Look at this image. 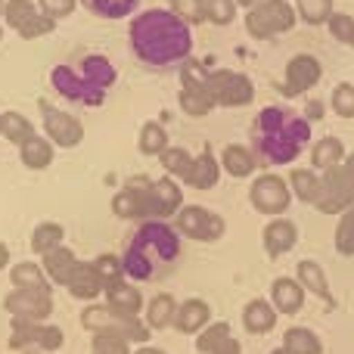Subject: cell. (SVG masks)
Wrapping results in <instances>:
<instances>
[{
	"instance_id": "603a6c76",
	"label": "cell",
	"mask_w": 354,
	"mask_h": 354,
	"mask_svg": "<svg viewBox=\"0 0 354 354\" xmlns=\"http://www.w3.org/2000/svg\"><path fill=\"white\" fill-rule=\"evenodd\" d=\"M103 295H106V305H109L112 311H118V314H140L143 295H140V289H134L131 283H124V280L109 283Z\"/></svg>"
},
{
	"instance_id": "be15d7a7",
	"label": "cell",
	"mask_w": 354,
	"mask_h": 354,
	"mask_svg": "<svg viewBox=\"0 0 354 354\" xmlns=\"http://www.w3.org/2000/svg\"><path fill=\"white\" fill-rule=\"evenodd\" d=\"M0 118H3V112H0Z\"/></svg>"
},
{
	"instance_id": "e0dca14e",
	"label": "cell",
	"mask_w": 354,
	"mask_h": 354,
	"mask_svg": "<svg viewBox=\"0 0 354 354\" xmlns=\"http://www.w3.org/2000/svg\"><path fill=\"white\" fill-rule=\"evenodd\" d=\"M66 286H68V292L81 301H93L106 292V283H103V277L97 274V268H93V264H81V261H78V268H75V274L68 277Z\"/></svg>"
},
{
	"instance_id": "ba28073f",
	"label": "cell",
	"mask_w": 354,
	"mask_h": 354,
	"mask_svg": "<svg viewBox=\"0 0 354 354\" xmlns=\"http://www.w3.org/2000/svg\"><path fill=\"white\" fill-rule=\"evenodd\" d=\"M174 224H177V233L196 239V243H214V239L224 236V218L202 205H183L174 214Z\"/></svg>"
},
{
	"instance_id": "f1b7e54d",
	"label": "cell",
	"mask_w": 354,
	"mask_h": 354,
	"mask_svg": "<svg viewBox=\"0 0 354 354\" xmlns=\"http://www.w3.org/2000/svg\"><path fill=\"white\" fill-rule=\"evenodd\" d=\"M345 162V147L339 137H324V140L314 143V153H311V165L326 171L333 165H342Z\"/></svg>"
},
{
	"instance_id": "bcb514c9",
	"label": "cell",
	"mask_w": 354,
	"mask_h": 354,
	"mask_svg": "<svg viewBox=\"0 0 354 354\" xmlns=\"http://www.w3.org/2000/svg\"><path fill=\"white\" fill-rule=\"evenodd\" d=\"M333 112L336 115H342V118H354V84H336L333 87Z\"/></svg>"
},
{
	"instance_id": "1f68e13d",
	"label": "cell",
	"mask_w": 354,
	"mask_h": 354,
	"mask_svg": "<svg viewBox=\"0 0 354 354\" xmlns=\"http://www.w3.org/2000/svg\"><path fill=\"white\" fill-rule=\"evenodd\" d=\"M221 168L230 177H249L258 165H255V156L245 147H227L224 156H221Z\"/></svg>"
},
{
	"instance_id": "b9f144b4",
	"label": "cell",
	"mask_w": 354,
	"mask_h": 354,
	"mask_svg": "<svg viewBox=\"0 0 354 354\" xmlns=\"http://www.w3.org/2000/svg\"><path fill=\"white\" fill-rule=\"evenodd\" d=\"M168 10L174 16H180L187 25H199V22H208V12H205V0H171Z\"/></svg>"
},
{
	"instance_id": "91938a15",
	"label": "cell",
	"mask_w": 354,
	"mask_h": 354,
	"mask_svg": "<svg viewBox=\"0 0 354 354\" xmlns=\"http://www.w3.org/2000/svg\"><path fill=\"white\" fill-rule=\"evenodd\" d=\"M270 354H292V351H289V348H286V345H280V348H274V351H270Z\"/></svg>"
},
{
	"instance_id": "d6986e66",
	"label": "cell",
	"mask_w": 354,
	"mask_h": 354,
	"mask_svg": "<svg viewBox=\"0 0 354 354\" xmlns=\"http://www.w3.org/2000/svg\"><path fill=\"white\" fill-rule=\"evenodd\" d=\"M208 320H212V308H208L202 299H189V301H183V305H177L174 326L180 333H187V336H193V333L199 336V333L208 326Z\"/></svg>"
},
{
	"instance_id": "816d5d0a",
	"label": "cell",
	"mask_w": 354,
	"mask_h": 354,
	"mask_svg": "<svg viewBox=\"0 0 354 354\" xmlns=\"http://www.w3.org/2000/svg\"><path fill=\"white\" fill-rule=\"evenodd\" d=\"M53 28H56V19H50V16H44V12H41V16H35V19H31V22L25 25V28L19 31V35H22L25 41H35V37L50 35V31H53Z\"/></svg>"
},
{
	"instance_id": "484cf974",
	"label": "cell",
	"mask_w": 354,
	"mask_h": 354,
	"mask_svg": "<svg viewBox=\"0 0 354 354\" xmlns=\"http://www.w3.org/2000/svg\"><path fill=\"white\" fill-rule=\"evenodd\" d=\"M218 177H221V162L214 159V153L205 147L199 156H196L193 171H189L187 183L189 187H196V189H212L214 183H218Z\"/></svg>"
},
{
	"instance_id": "d590c367",
	"label": "cell",
	"mask_w": 354,
	"mask_h": 354,
	"mask_svg": "<svg viewBox=\"0 0 354 354\" xmlns=\"http://www.w3.org/2000/svg\"><path fill=\"white\" fill-rule=\"evenodd\" d=\"M100 19H124L140 6V0H81Z\"/></svg>"
},
{
	"instance_id": "d4e9b609",
	"label": "cell",
	"mask_w": 354,
	"mask_h": 354,
	"mask_svg": "<svg viewBox=\"0 0 354 354\" xmlns=\"http://www.w3.org/2000/svg\"><path fill=\"white\" fill-rule=\"evenodd\" d=\"M10 280H12L16 289H31V292H47L50 295V277L44 274L41 264H31V261L12 264Z\"/></svg>"
},
{
	"instance_id": "3957f363",
	"label": "cell",
	"mask_w": 354,
	"mask_h": 354,
	"mask_svg": "<svg viewBox=\"0 0 354 354\" xmlns=\"http://www.w3.org/2000/svg\"><path fill=\"white\" fill-rule=\"evenodd\" d=\"M180 258V236L165 221H143L124 249V274L134 280H159Z\"/></svg>"
},
{
	"instance_id": "cb8c5ba5",
	"label": "cell",
	"mask_w": 354,
	"mask_h": 354,
	"mask_svg": "<svg viewBox=\"0 0 354 354\" xmlns=\"http://www.w3.org/2000/svg\"><path fill=\"white\" fill-rule=\"evenodd\" d=\"M75 268H78V258H75V252L66 249V245L53 249L50 255H44V274L50 277V283H59V286H66L68 277L75 274Z\"/></svg>"
},
{
	"instance_id": "f907efd6",
	"label": "cell",
	"mask_w": 354,
	"mask_h": 354,
	"mask_svg": "<svg viewBox=\"0 0 354 354\" xmlns=\"http://www.w3.org/2000/svg\"><path fill=\"white\" fill-rule=\"evenodd\" d=\"M37 6H41L44 16H50V19L59 22V19L72 16L75 6H78V0H37Z\"/></svg>"
},
{
	"instance_id": "9f6ffc18",
	"label": "cell",
	"mask_w": 354,
	"mask_h": 354,
	"mask_svg": "<svg viewBox=\"0 0 354 354\" xmlns=\"http://www.w3.org/2000/svg\"><path fill=\"white\" fill-rule=\"evenodd\" d=\"M345 168H348V174H351V180H354V153L345 156Z\"/></svg>"
},
{
	"instance_id": "9c48e42d",
	"label": "cell",
	"mask_w": 354,
	"mask_h": 354,
	"mask_svg": "<svg viewBox=\"0 0 354 354\" xmlns=\"http://www.w3.org/2000/svg\"><path fill=\"white\" fill-rule=\"evenodd\" d=\"M37 109H41V122L47 131V140L56 143L62 149H72L84 140V124L75 115H66L62 109H56L50 100H37Z\"/></svg>"
},
{
	"instance_id": "6da1fadb",
	"label": "cell",
	"mask_w": 354,
	"mask_h": 354,
	"mask_svg": "<svg viewBox=\"0 0 354 354\" xmlns=\"http://www.w3.org/2000/svg\"><path fill=\"white\" fill-rule=\"evenodd\" d=\"M131 50L140 62L153 68L177 66V62L189 59L193 53V35L189 25L180 16H174L171 10H143L140 16L131 19Z\"/></svg>"
},
{
	"instance_id": "7c38bea8",
	"label": "cell",
	"mask_w": 354,
	"mask_h": 354,
	"mask_svg": "<svg viewBox=\"0 0 354 354\" xmlns=\"http://www.w3.org/2000/svg\"><path fill=\"white\" fill-rule=\"evenodd\" d=\"M320 183H324V196H320V202H317L320 212L333 214V212H345V208L354 205V180H351L348 168H345V162L326 168Z\"/></svg>"
},
{
	"instance_id": "e575fe53",
	"label": "cell",
	"mask_w": 354,
	"mask_h": 354,
	"mask_svg": "<svg viewBox=\"0 0 354 354\" xmlns=\"http://www.w3.org/2000/svg\"><path fill=\"white\" fill-rule=\"evenodd\" d=\"M0 134H3L10 143H19V147H22L25 140L35 137V128H31V122L22 115V112H3V118H0Z\"/></svg>"
},
{
	"instance_id": "44dd1931",
	"label": "cell",
	"mask_w": 354,
	"mask_h": 354,
	"mask_svg": "<svg viewBox=\"0 0 354 354\" xmlns=\"http://www.w3.org/2000/svg\"><path fill=\"white\" fill-rule=\"evenodd\" d=\"M183 208V196L180 187L171 180V177H162V180H153V218H168V214H177Z\"/></svg>"
},
{
	"instance_id": "9a60e30c",
	"label": "cell",
	"mask_w": 354,
	"mask_h": 354,
	"mask_svg": "<svg viewBox=\"0 0 354 354\" xmlns=\"http://www.w3.org/2000/svg\"><path fill=\"white\" fill-rule=\"evenodd\" d=\"M320 75H324V68H320V62L314 59V56H308V53L292 56V59L286 62V91L283 93L299 97V93H305L308 87L317 84Z\"/></svg>"
},
{
	"instance_id": "f546056e",
	"label": "cell",
	"mask_w": 354,
	"mask_h": 354,
	"mask_svg": "<svg viewBox=\"0 0 354 354\" xmlns=\"http://www.w3.org/2000/svg\"><path fill=\"white\" fill-rule=\"evenodd\" d=\"M174 314H177V301L168 292L156 295L147 308V326L149 330H165V326H174Z\"/></svg>"
},
{
	"instance_id": "8fae6325",
	"label": "cell",
	"mask_w": 354,
	"mask_h": 354,
	"mask_svg": "<svg viewBox=\"0 0 354 354\" xmlns=\"http://www.w3.org/2000/svg\"><path fill=\"white\" fill-rule=\"evenodd\" d=\"M3 308L10 320L19 324H44L53 314V299L47 292H31V289H12L3 299Z\"/></svg>"
},
{
	"instance_id": "30bf717a",
	"label": "cell",
	"mask_w": 354,
	"mask_h": 354,
	"mask_svg": "<svg viewBox=\"0 0 354 354\" xmlns=\"http://www.w3.org/2000/svg\"><path fill=\"white\" fill-rule=\"evenodd\" d=\"M112 212L124 221L153 218V180L131 177L122 193H115V199H112Z\"/></svg>"
},
{
	"instance_id": "4dcf8cb0",
	"label": "cell",
	"mask_w": 354,
	"mask_h": 354,
	"mask_svg": "<svg viewBox=\"0 0 354 354\" xmlns=\"http://www.w3.org/2000/svg\"><path fill=\"white\" fill-rule=\"evenodd\" d=\"M292 196H299V199L308 202V205H317L320 196H324V183H320V177L314 171H308V168H295L292 171Z\"/></svg>"
},
{
	"instance_id": "ac0fdd59",
	"label": "cell",
	"mask_w": 354,
	"mask_h": 354,
	"mask_svg": "<svg viewBox=\"0 0 354 354\" xmlns=\"http://www.w3.org/2000/svg\"><path fill=\"white\" fill-rule=\"evenodd\" d=\"M270 301L280 314H299L305 308V286L292 277H280L274 280V289H270Z\"/></svg>"
},
{
	"instance_id": "f6af8a7d",
	"label": "cell",
	"mask_w": 354,
	"mask_h": 354,
	"mask_svg": "<svg viewBox=\"0 0 354 354\" xmlns=\"http://www.w3.org/2000/svg\"><path fill=\"white\" fill-rule=\"evenodd\" d=\"M326 28H330V35L336 37L339 44L354 47V19L348 16V12H333L330 22H326Z\"/></svg>"
},
{
	"instance_id": "681fc988",
	"label": "cell",
	"mask_w": 354,
	"mask_h": 354,
	"mask_svg": "<svg viewBox=\"0 0 354 354\" xmlns=\"http://www.w3.org/2000/svg\"><path fill=\"white\" fill-rule=\"evenodd\" d=\"M62 330L59 326H50V324H41L37 326V339H35V345L41 351H56V348H62Z\"/></svg>"
},
{
	"instance_id": "2e32d148",
	"label": "cell",
	"mask_w": 354,
	"mask_h": 354,
	"mask_svg": "<svg viewBox=\"0 0 354 354\" xmlns=\"http://www.w3.org/2000/svg\"><path fill=\"white\" fill-rule=\"evenodd\" d=\"M261 239H264V252H268L270 258H280V255H286L289 249H295V243H299V227L289 218H274L264 227Z\"/></svg>"
},
{
	"instance_id": "60d3db41",
	"label": "cell",
	"mask_w": 354,
	"mask_h": 354,
	"mask_svg": "<svg viewBox=\"0 0 354 354\" xmlns=\"http://www.w3.org/2000/svg\"><path fill=\"white\" fill-rule=\"evenodd\" d=\"M227 339H233V336H230V326H227L224 320H218V324H208L205 330L199 333V339H196V351H199V354H214L221 345L227 342Z\"/></svg>"
},
{
	"instance_id": "d6a6232c",
	"label": "cell",
	"mask_w": 354,
	"mask_h": 354,
	"mask_svg": "<svg viewBox=\"0 0 354 354\" xmlns=\"http://www.w3.org/2000/svg\"><path fill=\"white\" fill-rule=\"evenodd\" d=\"M62 239H66V230H62L59 224H53V221L37 224L35 233H31V252H37V255H50L53 249L62 245Z\"/></svg>"
},
{
	"instance_id": "f5cc1de1",
	"label": "cell",
	"mask_w": 354,
	"mask_h": 354,
	"mask_svg": "<svg viewBox=\"0 0 354 354\" xmlns=\"http://www.w3.org/2000/svg\"><path fill=\"white\" fill-rule=\"evenodd\" d=\"M305 112H308V118H314V122H320V118H324V103H320V100H311Z\"/></svg>"
},
{
	"instance_id": "ffe728a7",
	"label": "cell",
	"mask_w": 354,
	"mask_h": 354,
	"mask_svg": "<svg viewBox=\"0 0 354 354\" xmlns=\"http://www.w3.org/2000/svg\"><path fill=\"white\" fill-rule=\"evenodd\" d=\"M277 308L274 301L268 299H252L249 305L243 308V324L249 333H255V336H264V333H270L277 326Z\"/></svg>"
},
{
	"instance_id": "db71d44e",
	"label": "cell",
	"mask_w": 354,
	"mask_h": 354,
	"mask_svg": "<svg viewBox=\"0 0 354 354\" xmlns=\"http://www.w3.org/2000/svg\"><path fill=\"white\" fill-rule=\"evenodd\" d=\"M214 354H243V348H239V342H236V339H227V342L221 345V348L214 351Z\"/></svg>"
},
{
	"instance_id": "ee69618b",
	"label": "cell",
	"mask_w": 354,
	"mask_h": 354,
	"mask_svg": "<svg viewBox=\"0 0 354 354\" xmlns=\"http://www.w3.org/2000/svg\"><path fill=\"white\" fill-rule=\"evenodd\" d=\"M93 354H131V342L122 333H93Z\"/></svg>"
},
{
	"instance_id": "680465c9",
	"label": "cell",
	"mask_w": 354,
	"mask_h": 354,
	"mask_svg": "<svg viewBox=\"0 0 354 354\" xmlns=\"http://www.w3.org/2000/svg\"><path fill=\"white\" fill-rule=\"evenodd\" d=\"M258 3H261V0H236V6H249V10L252 6H258Z\"/></svg>"
},
{
	"instance_id": "277c9868",
	"label": "cell",
	"mask_w": 354,
	"mask_h": 354,
	"mask_svg": "<svg viewBox=\"0 0 354 354\" xmlns=\"http://www.w3.org/2000/svg\"><path fill=\"white\" fill-rule=\"evenodd\" d=\"M81 326L93 333H122L128 342H147L149 339V326L140 324L137 314H118L109 305H87L81 311Z\"/></svg>"
},
{
	"instance_id": "4316f807",
	"label": "cell",
	"mask_w": 354,
	"mask_h": 354,
	"mask_svg": "<svg viewBox=\"0 0 354 354\" xmlns=\"http://www.w3.org/2000/svg\"><path fill=\"white\" fill-rule=\"evenodd\" d=\"M19 153H22V165L31 168V171H44V168L53 165V143L47 140V137H31V140H25L22 147H19Z\"/></svg>"
},
{
	"instance_id": "5b68a950",
	"label": "cell",
	"mask_w": 354,
	"mask_h": 354,
	"mask_svg": "<svg viewBox=\"0 0 354 354\" xmlns=\"http://www.w3.org/2000/svg\"><path fill=\"white\" fill-rule=\"evenodd\" d=\"M295 19V6L289 0H261L258 6H252L245 12V31L258 41H268L274 35H283V31H292Z\"/></svg>"
},
{
	"instance_id": "7dc6e473",
	"label": "cell",
	"mask_w": 354,
	"mask_h": 354,
	"mask_svg": "<svg viewBox=\"0 0 354 354\" xmlns=\"http://www.w3.org/2000/svg\"><path fill=\"white\" fill-rule=\"evenodd\" d=\"M208 22L214 25H230L236 19V0H205Z\"/></svg>"
},
{
	"instance_id": "94428289",
	"label": "cell",
	"mask_w": 354,
	"mask_h": 354,
	"mask_svg": "<svg viewBox=\"0 0 354 354\" xmlns=\"http://www.w3.org/2000/svg\"><path fill=\"white\" fill-rule=\"evenodd\" d=\"M3 6H6V0H0V16H3Z\"/></svg>"
},
{
	"instance_id": "5bb4252c",
	"label": "cell",
	"mask_w": 354,
	"mask_h": 354,
	"mask_svg": "<svg viewBox=\"0 0 354 354\" xmlns=\"http://www.w3.org/2000/svg\"><path fill=\"white\" fill-rule=\"evenodd\" d=\"M50 81H53V87L62 97L75 100V103H81V106H100L106 100V91H97L93 84H87L78 68H72V66H56L53 72H50Z\"/></svg>"
},
{
	"instance_id": "c3c4849f",
	"label": "cell",
	"mask_w": 354,
	"mask_h": 354,
	"mask_svg": "<svg viewBox=\"0 0 354 354\" xmlns=\"http://www.w3.org/2000/svg\"><path fill=\"white\" fill-rule=\"evenodd\" d=\"M93 268H97V274L103 277L106 286H109V283H115V280H122V274H124L122 258H115V255H100L97 261H93Z\"/></svg>"
},
{
	"instance_id": "7a4b0ae2",
	"label": "cell",
	"mask_w": 354,
	"mask_h": 354,
	"mask_svg": "<svg viewBox=\"0 0 354 354\" xmlns=\"http://www.w3.org/2000/svg\"><path fill=\"white\" fill-rule=\"evenodd\" d=\"M311 140V124L308 118L283 109V106H268L258 112L255 131H252V147L255 156L268 165H289L301 156V149Z\"/></svg>"
},
{
	"instance_id": "7bdbcfd3",
	"label": "cell",
	"mask_w": 354,
	"mask_h": 354,
	"mask_svg": "<svg viewBox=\"0 0 354 354\" xmlns=\"http://www.w3.org/2000/svg\"><path fill=\"white\" fill-rule=\"evenodd\" d=\"M336 252L339 255H354V205L345 208L336 227Z\"/></svg>"
},
{
	"instance_id": "83f0119b",
	"label": "cell",
	"mask_w": 354,
	"mask_h": 354,
	"mask_svg": "<svg viewBox=\"0 0 354 354\" xmlns=\"http://www.w3.org/2000/svg\"><path fill=\"white\" fill-rule=\"evenodd\" d=\"M299 283L305 286V292H314L317 299H324L326 305H333V295H330V283H326V274L317 261L305 258L299 261Z\"/></svg>"
},
{
	"instance_id": "74e56055",
	"label": "cell",
	"mask_w": 354,
	"mask_h": 354,
	"mask_svg": "<svg viewBox=\"0 0 354 354\" xmlns=\"http://www.w3.org/2000/svg\"><path fill=\"white\" fill-rule=\"evenodd\" d=\"M143 156H162L168 149V131L159 122H147L140 128V140H137Z\"/></svg>"
},
{
	"instance_id": "4fadbf2b",
	"label": "cell",
	"mask_w": 354,
	"mask_h": 354,
	"mask_svg": "<svg viewBox=\"0 0 354 354\" xmlns=\"http://www.w3.org/2000/svg\"><path fill=\"white\" fill-rule=\"evenodd\" d=\"M252 205L261 214H283L289 208V199H292V189L283 177L277 174H261L249 189Z\"/></svg>"
},
{
	"instance_id": "ab89813d",
	"label": "cell",
	"mask_w": 354,
	"mask_h": 354,
	"mask_svg": "<svg viewBox=\"0 0 354 354\" xmlns=\"http://www.w3.org/2000/svg\"><path fill=\"white\" fill-rule=\"evenodd\" d=\"M159 159H162V165H165V171L171 177H177V180H187L189 171H193V162H196L193 156H189L187 149H180V147H168Z\"/></svg>"
},
{
	"instance_id": "8992f818",
	"label": "cell",
	"mask_w": 354,
	"mask_h": 354,
	"mask_svg": "<svg viewBox=\"0 0 354 354\" xmlns=\"http://www.w3.org/2000/svg\"><path fill=\"white\" fill-rule=\"evenodd\" d=\"M208 97L214 106H249L255 100V84L239 72L214 68L208 72Z\"/></svg>"
},
{
	"instance_id": "836d02e7",
	"label": "cell",
	"mask_w": 354,
	"mask_h": 354,
	"mask_svg": "<svg viewBox=\"0 0 354 354\" xmlns=\"http://www.w3.org/2000/svg\"><path fill=\"white\" fill-rule=\"evenodd\" d=\"M35 16H41V6L35 0H6V6H3V22L12 31H22Z\"/></svg>"
},
{
	"instance_id": "f35d334b",
	"label": "cell",
	"mask_w": 354,
	"mask_h": 354,
	"mask_svg": "<svg viewBox=\"0 0 354 354\" xmlns=\"http://www.w3.org/2000/svg\"><path fill=\"white\" fill-rule=\"evenodd\" d=\"M295 12L308 25H326L336 10H333V0H295Z\"/></svg>"
},
{
	"instance_id": "6f0895ef",
	"label": "cell",
	"mask_w": 354,
	"mask_h": 354,
	"mask_svg": "<svg viewBox=\"0 0 354 354\" xmlns=\"http://www.w3.org/2000/svg\"><path fill=\"white\" fill-rule=\"evenodd\" d=\"M134 354H165V351H159V348H149V345H147V348H137Z\"/></svg>"
},
{
	"instance_id": "8d00e7d4",
	"label": "cell",
	"mask_w": 354,
	"mask_h": 354,
	"mask_svg": "<svg viewBox=\"0 0 354 354\" xmlns=\"http://www.w3.org/2000/svg\"><path fill=\"white\" fill-rule=\"evenodd\" d=\"M283 345H286L292 354H320V351H324L317 333L305 330V326H292V330H286V336H283Z\"/></svg>"
},
{
	"instance_id": "6125c7cd",
	"label": "cell",
	"mask_w": 354,
	"mask_h": 354,
	"mask_svg": "<svg viewBox=\"0 0 354 354\" xmlns=\"http://www.w3.org/2000/svg\"><path fill=\"white\" fill-rule=\"evenodd\" d=\"M0 37H3V25H0Z\"/></svg>"
},
{
	"instance_id": "11a10c76",
	"label": "cell",
	"mask_w": 354,
	"mask_h": 354,
	"mask_svg": "<svg viewBox=\"0 0 354 354\" xmlns=\"http://www.w3.org/2000/svg\"><path fill=\"white\" fill-rule=\"evenodd\" d=\"M6 264H10V249H6V245L0 243V270H3Z\"/></svg>"
},
{
	"instance_id": "7402d4cb",
	"label": "cell",
	"mask_w": 354,
	"mask_h": 354,
	"mask_svg": "<svg viewBox=\"0 0 354 354\" xmlns=\"http://www.w3.org/2000/svg\"><path fill=\"white\" fill-rule=\"evenodd\" d=\"M78 72H81V78H84L87 84H93L97 91H109V87L115 84V66H112L106 56H100V53L84 56L81 66H78Z\"/></svg>"
},
{
	"instance_id": "52a82bcc",
	"label": "cell",
	"mask_w": 354,
	"mask_h": 354,
	"mask_svg": "<svg viewBox=\"0 0 354 354\" xmlns=\"http://www.w3.org/2000/svg\"><path fill=\"white\" fill-rule=\"evenodd\" d=\"M180 109L193 118H202L212 112V97H208V72L199 66V62H183L180 66Z\"/></svg>"
}]
</instances>
